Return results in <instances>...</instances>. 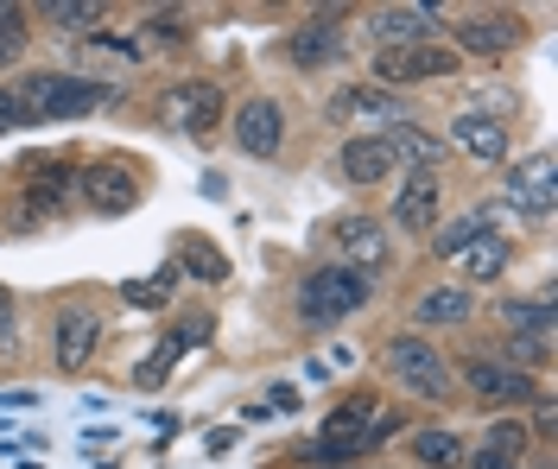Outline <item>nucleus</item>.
<instances>
[{
	"label": "nucleus",
	"instance_id": "27",
	"mask_svg": "<svg viewBox=\"0 0 558 469\" xmlns=\"http://www.w3.org/2000/svg\"><path fill=\"white\" fill-rule=\"evenodd\" d=\"M26 51V13L20 7H0V64Z\"/></svg>",
	"mask_w": 558,
	"mask_h": 469
},
{
	"label": "nucleus",
	"instance_id": "2",
	"mask_svg": "<svg viewBox=\"0 0 558 469\" xmlns=\"http://www.w3.org/2000/svg\"><path fill=\"white\" fill-rule=\"evenodd\" d=\"M368 298H375V280L337 260V267L305 273V286H299V318L312 330H330V324H343V318H355Z\"/></svg>",
	"mask_w": 558,
	"mask_h": 469
},
{
	"label": "nucleus",
	"instance_id": "8",
	"mask_svg": "<svg viewBox=\"0 0 558 469\" xmlns=\"http://www.w3.org/2000/svg\"><path fill=\"white\" fill-rule=\"evenodd\" d=\"M501 190H508L501 203H514V210L539 229V222L553 217V152H533L521 165H508V172H501Z\"/></svg>",
	"mask_w": 558,
	"mask_h": 469
},
{
	"label": "nucleus",
	"instance_id": "13",
	"mask_svg": "<svg viewBox=\"0 0 558 469\" xmlns=\"http://www.w3.org/2000/svg\"><path fill=\"white\" fill-rule=\"evenodd\" d=\"M470 311H476V298H470V286H457V280H445V286H425L413 298V311H407V330H463L470 324Z\"/></svg>",
	"mask_w": 558,
	"mask_h": 469
},
{
	"label": "nucleus",
	"instance_id": "26",
	"mask_svg": "<svg viewBox=\"0 0 558 469\" xmlns=\"http://www.w3.org/2000/svg\"><path fill=\"white\" fill-rule=\"evenodd\" d=\"M476 235H483V222H476V210H470V217H457V222H438L425 242H432V254H438V260H457V254L470 248Z\"/></svg>",
	"mask_w": 558,
	"mask_h": 469
},
{
	"label": "nucleus",
	"instance_id": "11",
	"mask_svg": "<svg viewBox=\"0 0 558 469\" xmlns=\"http://www.w3.org/2000/svg\"><path fill=\"white\" fill-rule=\"evenodd\" d=\"M362 26H368V38L381 51H393V45H432V33L445 26V13L438 7H375Z\"/></svg>",
	"mask_w": 558,
	"mask_h": 469
},
{
	"label": "nucleus",
	"instance_id": "4",
	"mask_svg": "<svg viewBox=\"0 0 558 469\" xmlns=\"http://www.w3.org/2000/svg\"><path fill=\"white\" fill-rule=\"evenodd\" d=\"M457 71V51L451 45H393V51H375V76L381 89H413V83H438V76Z\"/></svg>",
	"mask_w": 558,
	"mask_h": 469
},
{
	"label": "nucleus",
	"instance_id": "21",
	"mask_svg": "<svg viewBox=\"0 0 558 469\" xmlns=\"http://www.w3.org/2000/svg\"><path fill=\"white\" fill-rule=\"evenodd\" d=\"M501 324H508V336H553V286H539L533 298H508Z\"/></svg>",
	"mask_w": 558,
	"mask_h": 469
},
{
	"label": "nucleus",
	"instance_id": "22",
	"mask_svg": "<svg viewBox=\"0 0 558 469\" xmlns=\"http://www.w3.org/2000/svg\"><path fill=\"white\" fill-rule=\"evenodd\" d=\"M413 457L425 469H457L470 457V444H463V432H451V425H425V432H413Z\"/></svg>",
	"mask_w": 558,
	"mask_h": 469
},
{
	"label": "nucleus",
	"instance_id": "6",
	"mask_svg": "<svg viewBox=\"0 0 558 469\" xmlns=\"http://www.w3.org/2000/svg\"><path fill=\"white\" fill-rule=\"evenodd\" d=\"M463 387L483 399V406H526V399L539 394V381L521 374L514 361H501V356H463Z\"/></svg>",
	"mask_w": 558,
	"mask_h": 469
},
{
	"label": "nucleus",
	"instance_id": "20",
	"mask_svg": "<svg viewBox=\"0 0 558 469\" xmlns=\"http://www.w3.org/2000/svg\"><path fill=\"white\" fill-rule=\"evenodd\" d=\"M508 260H514V242H501V235H476L470 248L457 254V286H488V280H501L508 273Z\"/></svg>",
	"mask_w": 558,
	"mask_h": 469
},
{
	"label": "nucleus",
	"instance_id": "1",
	"mask_svg": "<svg viewBox=\"0 0 558 469\" xmlns=\"http://www.w3.org/2000/svg\"><path fill=\"white\" fill-rule=\"evenodd\" d=\"M381 368H387V381H393L400 394L425 399V406H445V399L457 394V368L438 356V343H432V336H418V330H400V336H387Z\"/></svg>",
	"mask_w": 558,
	"mask_h": 469
},
{
	"label": "nucleus",
	"instance_id": "14",
	"mask_svg": "<svg viewBox=\"0 0 558 469\" xmlns=\"http://www.w3.org/2000/svg\"><path fill=\"white\" fill-rule=\"evenodd\" d=\"M514 45H521V13H508V7L470 13V20L457 26V51H476V58H501V51H514Z\"/></svg>",
	"mask_w": 558,
	"mask_h": 469
},
{
	"label": "nucleus",
	"instance_id": "5",
	"mask_svg": "<svg viewBox=\"0 0 558 469\" xmlns=\"http://www.w3.org/2000/svg\"><path fill=\"white\" fill-rule=\"evenodd\" d=\"M96 349H102V311H96V305H64V311L51 318V361H58L64 374H83Z\"/></svg>",
	"mask_w": 558,
	"mask_h": 469
},
{
	"label": "nucleus",
	"instance_id": "18",
	"mask_svg": "<svg viewBox=\"0 0 558 469\" xmlns=\"http://www.w3.org/2000/svg\"><path fill=\"white\" fill-rule=\"evenodd\" d=\"M83 197H89V210H108V217H121V210H134L140 203V184L128 178V165H89L83 172Z\"/></svg>",
	"mask_w": 558,
	"mask_h": 469
},
{
	"label": "nucleus",
	"instance_id": "16",
	"mask_svg": "<svg viewBox=\"0 0 558 469\" xmlns=\"http://www.w3.org/2000/svg\"><path fill=\"white\" fill-rule=\"evenodd\" d=\"M451 146L457 152H470V159H508V146H514V134H508V121H495V114H457L451 121Z\"/></svg>",
	"mask_w": 558,
	"mask_h": 469
},
{
	"label": "nucleus",
	"instance_id": "3",
	"mask_svg": "<svg viewBox=\"0 0 558 469\" xmlns=\"http://www.w3.org/2000/svg\"><path fill=\"white\" fill-rule=\"evenodd\" d=\"M108 96H114V89H96V83H83V76H58V71H33V76H20V89H13L20 121H64V114L96 109Z\"/></svg>",
	"mask_w": 558,
	"mask_h": 469
},
{
	"label": "nucleus",
	"instance_id": "12",
	"mask_svg": "<svg viewBox=\"0 0 558 469\" xmlns=\"http://www.w3.org/2000/svg\"><path fill=\"white\" fill-rule=\"evenodd\" d=\"M438 210H445V178H438V172L400 178V190H393V229L432 235V229H438Z\"/></svg>",
	"mask_w": 558,
	"mask_h": 469
},
{
	"label": "nucleus",
	"instance_id": "23",
	"mask_svg": "<svg viewBox=\"0 0 558 469\" xmlns=\"http://www.w3.org/2000/svg\"><path fill=\"white\" fill-rule=\"evenodd\" d=\"M368 419H375V399L362 394V399H343V406H337V412H330V419H324V457H337V451H349V444H355V425H368Z\"/></svg>",
	"mask_w": 558,
	"mask_h": 469
},
{
	"label": "nucleus",
	"instance_id": "10",
	"mask_svg": "<svg viewBox=\"0 0 558 469\" xmlns=\"http://www.w3.org/2000/svg\"><path fill=\"white\" fill-rule=\"evenodd\" d=\"M330 121H349V127L387 134V127H400V121H407V102H400V96H387V89H362V83H349V89L330 96Z\"/></svg>",
	"mask_w": 558,
	"mask_h": 469
},
{
	"label": "nucleus",
	"instance_id": "15",
	"mask_svg": "<svg viewBox=\"0 0 558 469\" xmlns=\"http://www.w3.org/2000/svg\"><path fill=\"white\" fill-rule=\"evenodd\" d=\"M337 172H343V184H387L400 165H393L381 134H349L343 152H337Z\"/></svg>",
	"mask_w": 558,
	"mask_h": 469
},
{
	"label": "nucleus",
	"instance_id": "30",
	"mask_svg": "<svg viewBox=\"0 0 558 469\" xmlns=\"http://www.w3.org/2000/svg\"><path fill=\"white\" fill-rule=\"evenodd\" d=\"M7 127H20V102H13V89H0V134Z\"/></svg>",
	"mask_w": 558,
	"mask_h": 469
},
{
	"label": "nucleus",
	"instance_id": "24",
	"mask_svg": "<svg viewBox=\"0 0 558 469\" xmlns=\"http://www.w3.org/2000/svg\"><path fill=\"white\" fill-rule=\"evenodd\" d=\"M108 7L96 0H51V7H38V20H51V33H83V26H96Z\"/></svg>",
	"mask_w": 558,
	"mask_h": 469
},
{
	"label": "nucleus",
	"instance_id": "19",
	"mask_svg": "<svg viewBox=\"0 0 558 469\" xmlns=\"http://www.w3.org/2000/svg\"><path fill=\"white\" fill-rule=\"evenodd\" d=\"M521 457H526V425L521 419H495L483 432V444L463 457V464H476V469H521Z\"/></svg>",
	"mask_w": 558,
	"mask_h": 469
},
{
	"label": "nucleus",
	"instance_id": "7",
	"mask_svg": "<svg viewBox=\"0 0 558 469\" xmlns=\"http://www.w3.org/2000/svg\"><path fill=\"white\" fill-rule=\"evenodd\" d=\"M216 114H222V89H216L209 76H184V83H172V89L159 96V121L178 127V134H209Z\"/></svg>",
	"mask_w": 558,
	"mask_h": 469
},
{
	"label": "nucleus",
	"instance_id": "17",
	"mask_svg": "<svg viewBox=\"0 0 558 469\" xmlns=\"http://www.w3.org/2000/svg\"><path fill=\"white\" fill-rule=\"evenodd\" d=\"M330 242L349 254L343 267H355V273H375V267L387 260V235H381L375 217H343L337 229H330Z\"/></svg>",
	"mask_w": 558,
	"mask_h": 469
},
{
	"label": "nucleus",
	"instance_id": "28",
	"mask_svg": "<svg viewBox=\"0 0 558 469\" xmlns=\"http://www.w3.org/2000/svg\"><path fill=\"white\" fill-rule=\"evenodd\" d=\"M121 298H128V305H166V298H172V280H159V286L134 280V286H121Z\"/></svg>",
	"mask_w": 558,
	"mask_h": 469
},
{
	"label": "nucleus",
	"instance_id": "29",
	"mask_svg": "<svg viewBox=\"0 0 558 469\" xmlns=\"http://www.w3.org/2000/svg\"><path fill=\"white\" fill-rule=\"evenodd\" d=\"M0 349H13V292L0 286Z\"/></svg>",
	"mask_w": 558,
	"mask_h": 469
},
{
	"label": "nucleus",
	"instance_id": "25",
	"mask_svg": "<svg viewBox=\"0 0 558 469\" xmlns=\"http://www.w3.org/2000/svg\"><path fill=\"white\" fill-rule=\"evenodd\" d=\"M330 51H337L330 26H305V33H292V45H286V58H292L299 71H317V64H330Z\"/></svg>",
	"mask_w": 558,
	"mask_h": 469
},
{
	"label": "nucleus",
	"instance_id": "9",
	"mask_svg": "<svg viewBox=\"0 0 558 469\" xmlns=\"http://www.w3.org/2000/svg\"><path fill=\"white\" fill-rule=\"evenodd\" d=\"M235 146H242L247 159H279V146H286V109H279L274 96H247L235 102Z\"/></svg>",
	"mask_w": 558,
	"mask_h": 469
}]
</instances>
